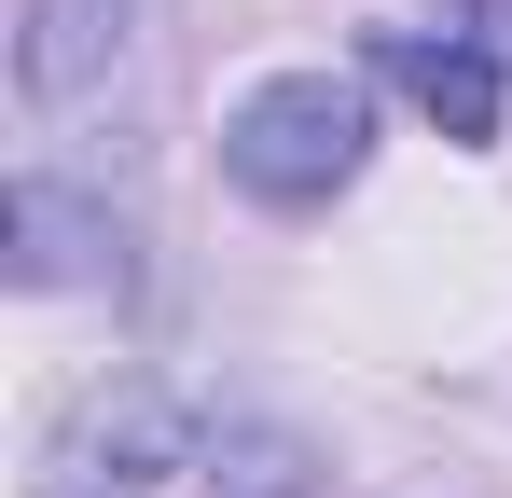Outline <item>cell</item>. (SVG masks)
Masks as SVG:
<instances>
[{
  "instance_id": "obj_1",
  "label": "cell",
  "mask_w": 512,
  "mask_h": 498,
  "mask_svg": "<svg viewBox=\"0 0 512 498\" xmlns=\"http://www.w3.org/2000/svg\"><path fill=\"white\" fill-rule=\"evenodd\" d=\"M360 153H374V111H360L346 70H277L222 125V180L250 208H333L346 180H360Z\"/></svg>"
},
{
  "instance_id": "obj_2",
  "label": "cell",
  "mask_w": 512,
  "mask_h": 498,
  "mask_svg": "<svg viewBox=\"0 0 512 498\" xmlns=\"http://www.w3.org/2000/svg\"><path fill=\"white\" fill-rule=\"evenodd\" d=\"M125 14H139V0H42V14H28V42H14V83H28L42 111H84V83L139 56V28H125Z\"/></svg>"
},
{
  "instance_id": "obj_3",
  "label": "cell",
  "mask_w": 512,
  "mask_h": 498,
  "mask_svg": "<svg viewBox=\"0 0 512 498\" xmlns=\"http://www.w3.org/2000/svg\"><path fill=\"white\" fill-rule=\"evenodd\" d=\"M388 83L416 97L443 139H471V153L499 139V97H512V83H499V56H485L471 28H443V42H429V28H388Z\"/></svg>"
},
{
  "instance_id": "obj_4",
  "label": "cell",
  "mask_w": 512,
  "mask_h": 498,
  "mask_svg": "<svg viewBox=\"0 0 512 498\" xmlns=\"http://www.w3.org/2000/svg\"><path fill=\"white\" fill-rule=\"evenodd\" d=\"M14 277H28V291H70V277H125V236L97 222L70 180H42V166H28V180H14Z\"/></svg>"
}]
</instances>
